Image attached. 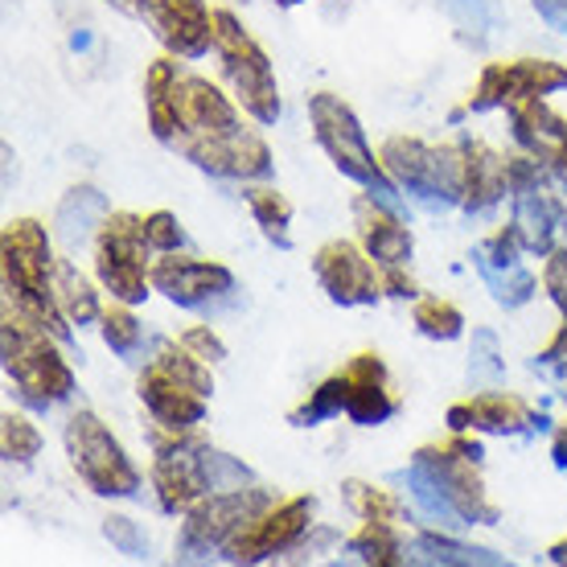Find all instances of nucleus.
<instances>
[{"mask_svg": "<svg viewBox=\"0 0 567 567\" xmlns=\"http://www.w3.org/2000/svg\"><path fill=\"white\" fill-rule=\"evenodd\" d=\"M144 112L156 141L210 177L264 182L271 173V148L243 103L173 58H156L144 74Z\"/></svg>", "mask_w": 567, "mask_h": 567, "instance_id": "1", "label": "nucleus"}, {"mask_svg": "<svg viewBox=\"0 0 567 567\" xmlns=\"http://www.w3.org/2000/svg\"><path fill=\"white\" fill-rule=\"evenodd\" d=\"M482 444L468 432L420 444L408 468L415 511L440 526H494L502 518L482 482Z\"/></svg>", "mask_w": 567, "mask_h": 567, "instance_id": "2", "label": "nucleus"}, {"mask_svg": "<svg viewBox=\"0 0 567 567\" xmlns=\"http://www.w3.org/2000/svg\"><path fill=\"white\" fill-rule=\"evenodd\" d=\"M0 358H4L9 383L29 408L45 412L74 395V370L58 350V338L13 300H4L0 309Z\"/></svg>", "mask_w": 567, "mask_h": 567, "instance_id": "3", "label": "nucleus"}, {"mask_svg": "<svg viewBox=\"0 0 567 567\" xmlns=\"http://www.w3.org/2000/svg\"><path fill=\"white\" fill-rule=\"evenodd\" d=\"M0 276L4 300L33 312L58 341H71V321L58 305V259L50 230L38 218H13L0 235Z\"/></svg>", "mask_w": 567, "mask_h": 567, "instance_id": "4", "label": "nucleus"}, {"mask_svg": "<svg viewBox=\"0 0 567 567\" xmlns=\"http://www.w3.org/2000/svg\"><path fill=\"white\" fill-rule=\"evenodd\" d=\"M214 54L218 71L227 79L230 95L243 103V112L256 124H276L280 120V83L271 71L264 45L239 25L230 9H214Z\"/></svg>", "mask_w": 567, "mask_h": 567, "instance_id": "5", "label": "nucleus"}, {"mask_svg": "<svg viewBox=\"0 0 567 567\" xmlns=\"http://www.w3.org/2000/svg\"><path fill=\"white\" fill-rule=\"evenodd\" d=\"M309 124L317 144L326 148V156L333 161V169L341 177H350V182H358L362 189H370V194H379L386 202L395 198L399 194L395 177L386 173L383 156L370 153L367 132H362L350 103L338 100L333 91H317L309 100Z\"/></svg>", "mask_w": 567, "mask_h": 567, "instance_id": "6", "label": "nucleus"}, {"mask_svg": "<svg viewBox=\"0 0 567 567\" xmlns=\"http://www.w3.org/2000/svg\"><path fill=\"white\" fill-rule=\"evenodd\" d=\"M386 173L395 177L403 194L427 202V206H461V185H465V165H461V144H427L420 136H386L383 148Z\"/></svg>", "mask_w": 567, "mask_h": 567, "instance_id": "7", "label": "nucleus"}, {"mask_svg": "<svg viewBox=\"0 0 567 567\" xmlns=\"http://www.w3.org/2000/svg\"><path fill=\"white\" fill-rule=\"evenodd\" d=\"M153 243L144 235V218L132 210H112L95 235V276L112 300L141 305L153 288Z\"/></svg>", "mask_w": 567, "mask_h": 567, "instance_id": "8", "label": "nucleus"}, {"mask_svg": "<svg viewBox=\"0 0 567 567\" xmlns=\"http://www.w3.org/2000/svg\"><path fill=\"white\" fill-rule=\"evenodd\" d=\"M66 456H71V468L83 477V485L100 497H136L141 489V473L128 461L124 444L112 436V427L103 424L95 412H79L66 420Z\"/></svg>", "mask_w": 567, "mask_h": 567, "instance_id": "9", "label": "nucleus"}, {"mask_svg": "<svg viewBox=\"0 0 567 567\" xmlns=\"http://www.w3.org/2000/svg\"><path fill=\"white\" fill-rule=\"evenodd\" d=\"M206 449L210 444L198 436V427L153 424V489L165 514H185L210 494Z\"/></svg>", "mask_w": 567, "mask_h": 567, "instance_id": "10", "label": "nucleus"}, {"mask_svg": "<svg viewBox=\"0 0 567 567\" xmlns=\"http://www.w3.org/2000/svg\"><path fill=\"white\" fill-rule=\"evenodd\" d=\"M276 497L264 485H243V489H210L185 511L182 535H177V559H202L210 551H223L243 526L251 523L264 506Z\"/></svg>", "mask_w": 567, "mask_h": 567, "instance_id": "11", "label": "nucleus"}, {"mask_svg": "<svg viewBox=\"0 0 567 567\" xmlns=\"http://www.w3.org/2000/svg\"><path fill=\"white\" fill-rule=\"evenodd\" d=\"M555 91H567V66L551 58H514V62H489L468 95L465 112H494V107H518L530 100H547Z\"/></svg>", "mask_w": 567, "mask_h": 567, "instance_id": "12", "label": "nucleus"}, {"mask_svg": "<svg viewBox=\"0 0 567 567\" xmlns=\"http://www.w3.org/2000/svg\"><path fill=\"white\" fill-rule=\"evenodd\" d=\"M312 511H317V502L309 494L271 502L223 547V559L227 564H259V559H271V555L280 551H292L309 535Z\"/></svg>", "mask_w": 567, "mask_h": 567, "instance_id": "13", "label": "nucleus"}, {"mask_svg": "<svg viewBox=\"0 0 567 567\" xmlns=\"http://www.w3.org/2000/svg\"><path fill=\"white\" fill-rule=\"evenodd\" d=\"M379 264L367 256L362 243L350 239H329L317 247L312 256V271H317V284L326 288V297L341 309H362V305H379L383 297V276H379Z\"/></svg>", "mask_w": 567, "mask_h": 567, "instance_id": "14", "label": "nucleus"}, {"mask_svg": "<svg viewBox=\"0 0 567 567\" xmlns=\"http://www.w3.org/2000/svg\"><path fill=\"white\" fill-rule=\"evenodd\" d=\"M153 292L173 300L177 309H202V305L235 292V276L214 259H189L165 251L161 259H153Z\"/></svg>", "mask_w": 567, "mask_h": 567, "instance_id": "15", "label": "nucleus"}, {"mask_svg": "<svg viewBox=\"0 0 567 567\" xmlns=\"http://www.w3.org/2000/svg\"><path fill=\"white\" fill-rule=\"evenodd\" d=\"M444 420L453 432H489V436H518V432L547 427V415L535 412L526 399L511 395V391H494V386L453 403Z\"/></svg>", "mask_w": 567, "mask_h": 567, "instance_id": "16", "label": "nucleus"}, {"mask_svg": "<svg viewBox=\"0 0 567 567\" xmlns=\"http://www.w3.org/2000/svg\"><path fill=\"white\" fill-rule=\"evenodd\" d=\"M354 227H358V243L367 247V256L379 264V268H408L415 256V239L412 227L399 218L386 198L379 194H358L354 198Z\"/></svg>", "mask_w": 567, "mask_h": 567, "instance_id": "17", "label": "nucleus"}, {"mask_svg": "<svg viewBox=\"0 0 567 567\" xmlns=\"http://www.w3.org/2000/svg\"><path fill=\"white\" fill-rule=\"evenodd\" d=\"M144 21H153L173 58L194 62L214 50V9H206V0H153Z\"/></svg>", "mask_w": 567, "mask_h": 567, "instance_id": "18", "label": "nucleus"}, {"mask_svg": "<svg viewBox=\"0 0 567 567\" xmlns=\"http://www.w3.org/2000/svg\"><path fill=\"white\" fill-rule=\"evenodd\" d=\"M341 379H346V415L358 427H379L399 412V399L391 395L386 362L374 350H362V354L350 358L341 367Z\"/></svg>", "mask_w": 567, "mask_h": 567, "instance_id": "19", "label": "nucleus"}, {"mask_svg": "<svg viewBox=\"0 0 567 567\" xmlns=\"http://www.w3.org/2000/svg\"><path fill=\"white\" fill-rule=\"evenodd\" d=\"M136 395L148 408L153 424H165V427H198L206 420V399H210L202 395V391H194L189 383H182L165 367H156V362H148L141 370Z\"/></svg>", "mask_w": 567, "mask_h": 567, "instance_id": "20", "label": "nucleus"}, {"mask_svg": "<svg viewBox=\"0 0 567 567\" xmlns=\"http://www.w3.org/2000/svg\"><path fill=\"white\" fill-rule=\"evenodd\" d=\"M514 141L523 144L526 153L543 161L555 177H567V115L551 112L543 100L518 103L511 107Z\"/></svg>", "mask_w": 567, "mask_h": 567, "instance_id": "21", "label": "nucleus"}, {"mask_svg": "<svg viewBox=\"0 0 567 567\" xmlns=\"http://www.w3.org/2000/svg\"><path fill=\"white\" fill-rule=\"evenodd\" d=\"M567 223V206L555 198L547 185H535V189H523L514 194V210H511V227L518 230L526 256H551L559 247V227Z\"/></svg>", "mask_w": 567, "mask_h": 567, "instance_id": "22", "label": "nucleus"}, {"mask_svg": "<svg viewBox=\"0 0 567 567\" xmlns=\"http://www.w3.org/2000/svg\"><path fill=\"white\" fill-rule=\"evenodd\" d=\"M461 165H465V185H461V206L468 214H485L494 210L497 202L511 194V182H506V156L494 153L485 141H473V136H461Z\"/></svg>", "mask_w": 567, "mask_h": 567, "instance_id": "23", "label": "nucleus"}, {"mask_svg": "<svg viewBox=\"0 0 567 567\" xmlns=\"http://www.w3.org/2000/svg\"><path fill=\"white\" fill-rule=\"evenodd\" d=\"M107 198H103L95 185H74L66 198L58 202V214H54V227H58V239L66 243V247H83L86 239H95L103 227V218H107Z\"/></svg>", "mask_w": 567, "mask_h": 567, "instance_id": "24", "label": "nucleus"}, {"mask_svg": "<svg viewBox=\"0 0 567 567\" xmlns=\"http://www.w3.org/2000/svg\"><path fill=\"white\" fill-rule=\"evenodd\" d=\"M346 547L370 567H399L408 564V547H403V535H399V523H362L346 539Z\"/></svg>", "mask_w": 567, "mask_h": 567, "instance_id": "25", "label": "nucleus"}, {"mask_svg": "<svg viewBox=\"0 0 567 567\" xmlns=\"http://www.w3.org/2000/svg\"><path fill=\"white\" fill-rule=\"evenodd\" d=\"M243 198L256 214L259 230H264V239H271L276 247H292V202L284 198L280 189H271V185H259V182H243Z\"/></svg>", "mask_w": 567, "mask_h": 567, "instance_id": "26", "label": "nucleus"}, {"mask_svg": "<svg viewBox=\"0 0 567 567\" xmlns=\"http://www.w3.org/2000/svg\"><path fill=\"white\" fill-rule=\"evenodd\" d=\"M444 17L453 21V29L461 33V42L468 45H489L494 33L502 29V9L497 0H436Z\"/></svg>", "mask_w": 567, "mask_h": 567, "instance_id": "27", "label": "nucleus"}, {"mask_svg": "<svg viewBox=\"0 0 567 567\" xmlns=\"http://www.w3.org/2000/svg\"><path fill=\"white\" fill-rule=\"evenodd\" d=\"M408 559L415 564H444V567H473V564H502V555L485 551V547H465V543L449 539V535H436V530H424L415 535L412 547H408Z\"/></svg>", "mask_w": 567, "mask_h": 567, "instance_id": "28", "label": "nucleus"}, {"mask_svg": "<svg viewBox=\"0 0 567 567\" xmlns=\"http://www.w3.org/2000/svg\"><path fill=\"white\" fill-rule=\"evenodd\" d=\"M58 305H62L71 326H91V321H100L103 312L100 292L91 288V280L74 268L71 259H58Z\"/></svg>", "mask_w": 567, "mask_h": 567, "instance_id": "29", "label": "nucleus"}, {"mask_svg": "<svg viewBox=\"0 0 567 567\" xmlns=\"http://www.w3.org/2000/svg\"><path fill=\"white\" fill-rule=\"evenodd\" d=\"M341 497H346V506L362 518V523H399L403 518V502H399L391 489H383V485H370V482H358V477H350V482H341Z\"/></svg>", "mask_w": 567, "mask_h": 567, "instance_id": "30", "label": "nucleus"}, {"mask_svg": "<svg viewBox=\"0 0 567 567\" xmlns=\"http://www.w3.org/2000/svg\"><path fill=\"white\" fill-rule=\"evenodd\" d=\"M341 412H346V379H341V370H338V374H329L317 391H309V399H305L300 408L288 412V424L292 427H317V424H326V420H333V415H341Z\"/></svg>", "mask_w": 567, "mask_h": 567, "instance_id": "31", "label": "nucleus"}, {"mask_svg": "<svg viewBox=\"0 0 567 567\" xmlns=\"http://www.w3.org/2000/svg\"><path fill=\"white\" fill-rule=\"evenodd\" d=\"M415 329L432 341H456L465 333V312L456 309L453 300H440V297H420L412 312Z\"/></svg>", "mask_w": 567, "mask_h": 567, "instance_id": "32", "label": "nucleus"}, {"mask_svg": "<svg viewBox=\"0 0 567 567\" xmlns=\"http://www.w3.org/2000/svg\"><path fill=\"white\" fill-rule=\"evenodd\" d=\"M477 271H482L485 288L494 292L497 305H506V309H518V305H526L539 292V280L523 264H514V268H485V264H477Z\"/></svg>", "mask_w": 567, "mask_h": 567, "instance_id": "33", "label": "nucleus"}, {"mask_svg": "<svg viewBox=\"0 0 567 567\" xmlns=\"http://www.w3.org/2000/svg\"><path fill=\"white\" fill-rule=\"evenodd\" d=\"M100 333H103V341H107V350H112V354H136V346L144 341V326L136 321V312H132L124 300L103 305Z\"/></svg>", "mask_w": 567, "mask_h": 567, "instance_id": "34", "label": "nucleus"}, {"mask_svg": "<svg viewBox=\"0 0 567 567\" xmlns=\"http://www.w3.org/2000/svg\"><path fill=\"white\" fill-rule=\"evenodd\" d=\"M468 379L477 386H497L506 379V358H502V341L494 329H473V346H468Z\"/></svg>", "mask_w": 567, "mask_h": 567, "instance_id": "35", "label": "nucleus"}, {"mask_svg": "<svg viewBox=\"0 0 567 567\" xmlns=\"http://www.w3.org/2000/svg\"><path fill=\"white\" fill-rule=\"evenodd\" d=\"M0 453L9 465H29L33 456L42 453V432L29 424L25 415L4 412L0 415Z\"/></svg>", "mask_w": 567, "mask_h": 567, "instance_id": "36", "label": "nucleus"}, {"mask_svg": "<svg viewBox=\"0 0 567 567\" xmlns=\"http://www.w3.org/2000/svg\"><path fill=\"white\" fill-rule=\"evenodd\" d=\"M206 477H210V489H243L251 482V468L235 461V456L218 453V449H206Z\"/></svg>", "mask_w": 567, "mask_h": 567, "instance_id": "37", "label": "nucleus"}, {"mask_svg": "<svg viewBox=\"0 0 567 567\" xmlns=\"http://www.w3.org/2000/svg\"><path fill=\"white\" fill-rule=\"evenodd\" d=\"M144 235H148L156 256H165V251H182L185 247V230H182V223H177V214H169V210L144 214Z\"/></svg>", "mask_w": 567, "mask_h": 567, "instance_id": "38", "label": "nucleus"}, {"mask_svg": "<svg viewBox=\"0 0 567 567\" xmlns=\"http://www.w3.org/2000/svg\"><path fill=\"white\" fill-rule=\"evenodd\" d=\"M543 292L567 321V247H555L551 256H543Z\"/></svg>", "mask_w": 567, "mask_h": 567, "instance_id": "39", "label": "nucleus"}, {"mask_svg": "<svg viewBox=\"0 0 567 567\" xmlns=\"http://www.w3.org/2000/svg\"><path fill=\"white\" fill-rule=\"evenodd\" d=\"M103 535L112 539V547H120V551L132 555V559L148 551V543H144L141 526L132 523V518H124V514H107V518H103Z\"/></svg>", "mask_w": 567, "mask_h": 567, "instance_id": "40", "label": "nucleus"}, {"mask_svg": "<svg viewBox=\"0 0 567 567\" xmlns=\"http://www.w3.org/2000/svg\"><path fill=\"white\" fill-rule=\"evenodd\" d=\"M182 346L189 350V354H198L202 362H210V367L227 358V346H223V338H218L210 326H189L182 333Z\"/></svg>", "mask_w": 567, "mask_h": 567, "instance_id": "41", "label": "nucleus"}, {"mask_svg": "<svg viewBox=\"0 0 567 567\" xmlns=\"http://www.w3.org/2000/svg\"><path fill=\"white\" fill-rule=\"evenodd\" d=\"M379 276H383V297L420 300V284L408 276V268H379Z\"/></svg>", "mask_w": 567, "mask_h": 567, "instance_id": "42", "label": "nucleus"}, {"mask_svg": "<svg viewBox=\"0 0 567 567\" xmlns=\"http://www.w3.org/2000/svg\"><path fill=\"white\" fill-rule=\"evenodd\" d=\"M559 362H567V321L551 333V341L543 346L539 354H535V367H559Z\"/></svg>", "mask_w": 567, "mask_h": 567, "instance_id": "43", "label": "nucleus"}, {"mask_svg": "<svg viewBox=\"0 0 567 567\" xmlns=\"http://www.w3.org/2000/svg\"><path fill=\"white\" fill-rule=\"evenodd\" d=\"M535 13L555 29V33H567V0H530Z\"/></svg>", "mask_w": 567, "mask_h": 567, "instance_id": "44", "label": "nucleus"}, {"mask_svg": "<svg viewBox=\"0 0 567 567\" xmlns=\"http://www.w3.org/2000/svg\"><path fill=\"white\" fill-rule=\"evenodd\" d=\"M551 461H555V468H567V424L555 427V436H551Z\"/></svg>", "mask_w": 567, "mask_h": 567, "instance_id": "45", "label": "nucleus"}, {"mask_svg": "<svg viewBox=\"0 0 567 567\" xmlns=\"http://www.w3.org/2000/svg\"><path fill=\"white\" fill-rule=\"evenodd\" d=\"M547 559H551L555 567H567V539L551 543V547H547Z\"/></svg>", "mask_w": 567, "mask_h": 567, "instance_id": "46", "label": "nucleus"}, {"mask_svg": "<svg viewBox=\"0 0 567 567\" xmlns=\"http://www.w3.org/2000/svg\"><path fill=\"white\" fill-rule=\"evenodd\" d=\"M115 4L128 9L132 17H148V4H153V0H115Z\"/></svg>", "mask_w": 567, "mask_h": 567, "instance_id": "47", "label": "nucleus"}, {"mask_svg": "<svg viewBox=\"0 0 567 567\" xmlns=\"http://www.w3.org/2000/svg\"><path fill=\"white\" fill-rule=\"evenodd\" d=\"M555 383H559V391H564V399H567V362L555 367Z\"/></svg>", "mask_w": 567, "mask_h": 567, "instance_id": "48", "label": "nucleus"}, {"mask_svg": "<svg viewBox=\"0 0 567 567\" xmlns=\"http://www.w3.org/2000/svg\"><path fill=\"white\" fill-rule=\"evenodd\" d=\"M280 9H297V4H305V0H276Z\"/></svg>", "mask_w": 567, "mask_h": 567, "instance_id": "49", "label": "nucleus"}, {"mask_svg": "<svg viewBox=\"0 0 567 567\" xmlns=\"http://www.w3.org/2000/svg\"><path fill=\"white\" fill-rule=\"evenodd\" d=\"M555 182H564V185H567V177H555Z\"/></svg>", "mask_w": 567, "mask_h": 567, "instance_id": "50", "label": "nucleus"}]
</instances>
